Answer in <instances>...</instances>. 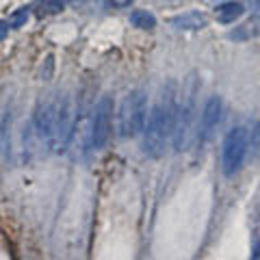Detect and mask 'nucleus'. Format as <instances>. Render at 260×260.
Listing matches in <instances>:
<instances>
[{
	"label": "nucleus",
	"instance_id": "14",
	"mask_svg": "<svg viewBox=\"0 0 260 260\" xmlns=\"http://www.w3.org/2000/svg\"><path fill=\"white\" fill-rule=\"evenodd\" d=\"M52 70H54V56L48 54L46 56V68H43V72H41L43 81H50V78H52Z\"/></svg>",
	"mask_w": 260,
	"mask_h": 260
},
{
	"label": "nucleus",
	"instance_id": "3",
	"mask_svg": "<svg viewBox=\"0 0 260 260\" xmlns=\"http://www.w3.org/2000/svg\"><path fill=\"white\" fill-rule=\"evenodd\" d=\"M146 111H148V102L143 91L128 93L119 111V135L121 137L139 135L143 130V124H146Z\"/></svg>",
	"mask_w": 260,
	"mask_h": 260
},
{
	"label": "nucleus",
	"instance_id": "1",
	"mask_svg": "<svg viewBox=\"0 0 260 260\" xmlns=\"http://www.w3.org/2000/svg\"><path fill=\"white\" fill-rule=\"evenodd\" d=\"M173 119H176V100H173V83H169L167 91H163L161 96V102L154 106L150 115L146 141H143L148 156L158 158L165 152V143L173 133Z\"/></svg>",
	"mask_w": 260,
	"mask_h": 260
},
{
	"label": "nucleus",
	"instance_id": "12",
	"mask_svg": "<svg viewBox=\"0 0 260 260\" xmlns=\"http://www.w3.org/2000/svg\"><path fill=\"white\" fill-rule=\"evenodd\" d=\"M9 121H11V108L7 106L3 115H0V152L7 150V130H9Z\"/></svg>",
	"mask_w": 260,
	"mask_h": 260
},
{
	"label": "nucleus",
	"instance_id": "7",
	"mask_svg": "<svg viewBox=\"0 0 260 260\" xmlns=\"http://www.w3.org/2000/svg\"><path fill=\"white\" fill-rule=\"evenodd\" d=\"M56 104H59L56 100H46V102L39 104L37 115H35V128H37V135L46 143H50V139H52L54 119H56Z\"/></svg>",
	"mask_w": 260,
	"mask_h": 260
},
{
	"label": "nucleus",
	"instance_id": "11",
	"mask_svg": "<svg viewBox=\"0 0 260 260\" xmlns=\"http://www.w3.org/2000/svg\"><path fill=\"white\" fill-rule=\"evenodd\" d=\"M130 22H133V26L146 28V31H152V28L156 26V18L148 11H133L130 13Z\"/></svg>",
	"mask_w": 260,
	"mask_h": 260
},
{
	"label": "nucleus",
	"instance_id": "5",
	"mask_svg": "<svg viewBox=\"0 0 260 260\" xmlns=\"http://www.w3.org/2000/svg\"><path fill=\"white\" fill-rule=\"evenodd\" d=\"M72 133H74V124H72V100L70 96H63L56 104V119H54V130L52 139L48 146L54 152H65L70 146Z\"/></svg>",
	"mask_w": 260,
	"mask_h": 260
},
{
	"label": "nucleus",
	"instance_id": "10",
	"mask_svg": "<svg viewBox=\"0 0 260 260\" xmlns=\"http://www.w3.org/2000/svg\"><path fill=\"white\" fill-rule=\"evenodd\" d=\"M243 13H245V7L241 3H223L221 7L215 9L217 20L223 22V24H232V22L241 18Z\"/></svg>",
	"mask_w": 260,
	"mask_h": 260
},
{
	"label": "nucleus",
	"instance_id": "16",
	"mask_svg": "<svg viewBox=\"0 0 260 260\" xmlns=\"http://www.w3.org/2000/svg\"><path fill=\"white\" fill-rule=\"evenodd\" d=\"M251 13H254L256 18H260V0H251Z\"/></svg>",
	"mask_w": 260,
	"mask_h": 260
},
{
	"label": "nucleus",
	"instance_id": "6",
	"mask_svg": "<svg viewBox=\"0 0 260 260\" xmlns=\"http://www.w3.org/2000/svg\"><path fill=\"white\" fill-rule=\"evenodd\" d=\"M111 113H113V100L102 96L93 108L91 119V146L96 150H102L108 141V130H111Z\"/></svg>",
	"mask_w": 260,
	"mask_h": 260
},
{
	"label": "nucleus",
	"instance_id": "17",
	"mask_svg": "<svg viewBox=\"0 0 260 260\" xmlns=\"http://www.w3.org/2000/svg\"><path fill=\"white\" fill-rule=\"evenodd\" d=\"M7 31H9V22H0V39L7 37Z\"/></svg>",
	"mask_w": 260,
	"mask_h": 260
},
{
	"label": "nucleus",
	"instance_id": "8",
	"mask_svg": "<svg viewBox=\"0 0 260 260\" xmlns=\"http://www.w3.org/2000/svg\"><path fill=\"white\" fill-rule=\"evenodd\" d=\"M221 108H223V104H221L219 96H213L206 102L204 113H202V121H200V139L202 141L211 139V135L215 133V128H217V124H219V119H221Z\"/></svg>",
	"mask_w": 260,
	"mask_h": 260
},
{
	"label": "nucleus",
	"instance_id": "13",
	"mask_svg": "<svg viewBox=\"0 0 260 260\" xmlns=\"http://www.w3.org/2000/svg\"><path fill=\"white\" fill-rule=\"evenodd\" d=\"M26 20H28V9L26 7H22V9H18L16 13H11L9 16V26L11 28H20V26L26 24Z\"/></svg>",
	"mask_w": 260,
	"mask_h": 260
},
{
	"label": "nucleus",
	"instance_id": "4",
	"mask_svg": "<svg viewBox=\"0 0 260 260\" xmlns=\"http://www.w3.org/2000/svg\"><path fill=\"white\" fill-rule=\"evenodd\" d=\"M245 154H247V130L243 126H236L230 130L223 141V173L234 176L241 169Z\"/></svg>",
	"mask_w": 260,
	"mask_h": 260
},
{
	"label": "nucleus",
	"instance_id": "9",
	"mask_svg": "<svg viewBox=\"0 0 260 260\" xmlns=\"http://www.w3.org/2000/svg\"><path fill=\"white\" fill-rule=\"evenodd\" d=\"M171 24L176 28H182V31H200V28L206 26V16L200 11H186L182 16L173 18Z\"/></svg>",
	"mask_w": 260,
	"mask_h": 260
},
{
	"label": "nucleus",
	"instance_id": "15",
	"mask_svg": "<svg viewBox=\"0 0 260 260\" xmlns=\"http://www.w3.org/2000/svg\"><path fill=\"white\" fill-rule=\"evenodd\" d=\"M63 7H65V5H63V0H48V3L41 7V11L46 9V13H56V11H61Z\"/></svg>",
	"mask_w": 260,
	"mask_h": 260
},
{
	"label": "nucleus",
	"instance_id": "2",
	"mask_svg": "<svg viewBox=\"0 0 260 260\" xmlns=\"http://www.w3.org/2000/svg\"><path fill=\"white\" fill-rule=\"evenodd\" d=\"M195 93H198V81H195V74H191L182 87L180 104L176 106V119H173V133H171L173 150L176 152H182L189 148L191 128L195 119Z\"/></svg>",
	"mask_w": 260,
	"mask_h": 260
}]
</instances>
